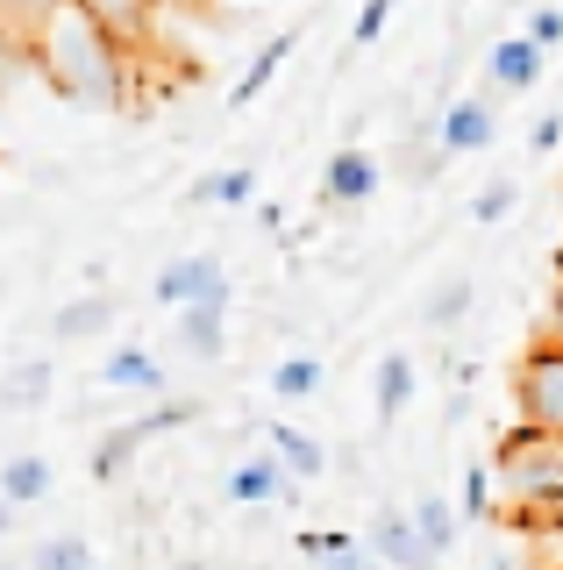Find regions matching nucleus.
Returning a JSON list of instances; mask_svg holds the SVG:
<instances>
[{
  "label": "nucleus",
  "mask_w": 563,
  "mask_h": 570,
  "mask_svg": "<svg viewBox=\"0 0 563 570\" xmlns=\"http://www.w3.org/2000/svg\"><path fill=\"white\" fill-rule=\"evenodd\" d=\"M22 71H37L58 100L93 107V115H121L129 107V58L121 36L100 22L86 0H58L22 43Z\"/></svg>",
  "instance_id": "obj_1"
},
{
  "label": "nucleus",
  "mask_w": 563,
  "mask_h": 570,
  "mask_svg": "<svg viewBox=\"0 0 563 570\" xmlns=\"http://www.w3.org/2000/svg\"><path fill=\"white\" fill-rule=\"evenodd\" d=\"M485 471H492V485H506L500 513H514V521H550L556 485H563V435H556V428L514 421L500 435V450H492Z\"/></svg>",
  "instance_id": "obj_2"
},
{
  "label": "nucleus",
  "mask_w": 563,
  "mask_h": 570,
  "mask_svg": "<svg viewBox=\"0 0 563 570\" xmlns=\"http://www.w3.org/2000/svg\"><path fill=\"white\" fill-rule=\"evenodd\" d=\"M514 400H521L527 428H556L563 435V350H556V335L527 343V356L514 364Z\"/></svg>",
  "instance_id": "obj_3"
},
{
  "label": "nucleus",
  "mask_w": 563,
  "mask_h": 570,
  "mask_svg": "<svg viewBox=\"0 0 563 570\" xmlns=\"http://www.w3.org/2000/svg\"><path fill=\"white\" fill-rule=\"evenodd\" d=\"M492 142H500V100L492 94H464V100H450L443 115H435V129H428V150L443 157H485Z\"/></svg>",
  "instance_id": "obj_4"
},
{
  "label": "nucleus",
  "mask_w": 563,
  "mask_h": 570,
  "mask_svg": "<svg viewBox=\"0 0 563 570\" xmlns=\"http://www.w3.org/2000/svg\"><path fill=\"white\" fill-rule=\"evenodd\" d=\"M150 299H157V307H192V299H215V307H228V299H236V285H228L221 257L192 249V257H171L165 272L150 278Z\"/></svg>",
  "instance_id": "obj_5"
},
{
  "label": "nucleus",
  "mask_w": 563,
  "mask_h": 570,
  "mask_svg": "<svg viewBox=\"0 0 563 570\" xmlns=\"http://www.w3.org/2000/svg\"><path fill=\"white\" fill-rule=\"evenodd\" d=\"M378 186H385V157L364 150V142H343V150L322 165V207H336V214L378 200Z\"/></svg>",
  "instance_id": "obj_6"
},
{
  "label": "nucleus",
  "mask_w": 563,
  "mask_h": 570,
  "mask_svg": "<svg viewBox=\"0 0 563 570\" xmlns=\"http://www.w3.org/2000/svg\"><path fill=\"white\" fill-rule=\"evenodd\" d=\"M542 71H550V50H535L527 36H500V43L485 50V94L492 100H521L542 86Z\"/></svg>",
  "instance_id": "obj_7"
},
{
  "label": "nucleus",
  "mask_w": 563,
  "mask_h": 570,
  "mask_svg": "<svg viewBox=\"0 0 563 570\" xmlns=\"http://www.w3.org/2000/svg\"><path fill=\"white\" fill-rule=\"evenodd\" d=\"M293 492H300V485H293V478L271 463V450L236 456V463L221 471V499H228V507H286Z\"/></svg>",
  "instance_id": "obj_8"
},
{
  "label": "nucleus",
  "mask_w": 563,
  "mask_h": 570,
  "mask_svg": "<svg viewBox=\"0 0 563 570\" xmlns=\"http://www.w3.org/2000/svg\"><path fill=\"white\" fill-rule=\"evenodd\" d=\"M115 321H121V299L108 285H93V293H72L58 314H50V343H108Z\"/></svg>",
  "instance_id": "obj_9"
},
{
  "label": "nucleus",
  "mask_w": 563,
  "mask_h": 570,
  "mask_svg": "<svg viewBox=\"0 0 563 570\" xmlns=\"http://www.w3.org/2000/svg\"><path fill=\"white\" fill-rule=\"evenodd\" d=\"M364 542H372V563H385V570H435L428 542L414 534V521L399 507H378L372 528H364Z\"/></svg>",
  "instance_id": "obj_10"
},
{
  "label": "nucleus",
  "mask_w": 563,
  "mask_h": 570,
  "mask_svg": "<svg viewBox=\"0 0 563 570\" xmlns=\"http://www.w3.org/2000/svg\"><path fill=\"white\" fill-rule=\"evenodd\" d=\"M264 450H271V463L293 478V485H314V478L328 471L322 435H307V428H293V421H264Z\"/></svg>",
  "instance_id": "obj_11"
},
{
  "label": "nucleus",
  "mask_w": 563,
  "mask_h": 570,
  "mask_svg": "<svg viewBox=\"0 0 563 570\" xmlns=\"http://www.w3.org/2000/svg\"><path fill=\"white\" fill-rule=\"evenodd\" d=\"M300 50V29H278V36H264V43L250 50V65H243V79L228 86V107H257L264 94H271V79L286 71V58Z\"/></svg>",
  "instance_id": "obj_12"
},
{
  "label": "nucleus",
  "mask_w": 563,
  "mask_h": 570,
  "mask_svg": "<svg viewBox=\"0 0 563 570\" xmlns=\"http://www.w3.org/2000/svg\"><path fill=\"white\" fill-rule=\"evenodd\" d=\"M58 492V463H50L43 450H22V456H0V499L8 507H43V499Z\"/></svg>",
  "instance_id": "obj_13"
},
{
  "label": "nucleus",
  "mask_w": 563,
  "mask_h": 570,
  "mask_svg": "<svg viewBox=\"0 0 563 570\" xmlns=\"http://www.w3.org/2000/svg\"><path fill=\"white\" fill-rule=\"evenodd\" d=\"M171 314H179V350L192 356V364H221L228 356V307L192 299V307H171Z\"/></svg>",
  "instance_id": "obj_14"
},
{
  "label": "nucleus",
  "mask_w": 563,
  "mask_h": 570,
  "mask_svg": "<svg viewBox=\"0 0 563 570\" xmlns=\"http://www.w3.org/2000/svg\"><path fill=\"white\" fill-rule=\"evenodd\" d=\"M414 385H421V364L407 350H385L378 371H372V406H378V428H393L399 414L414 406Z\"/></svg>",
  "instance_id": "obj_15"
},
{
  "label": "nucleus",
  "mask_w": 563,
  "mask_h": 570,
  "mask_svg": "<svg viewBox=\"0 0 563 570\" xmlns=\"http://www.w3.org/2000/svg\"><path fill=\"white\" fill-rule=\"evenodd\" d=\"M100 385L108 392H165V364H157V350H144V343H115L108 350V364H100Z\"/></svg>",
  "instance_id": "obj_16"
},
{
  "label": "nucleus",
  "mask_w": 563,
  "mask_h": 570,
  "mask_svg": "<svg viewBox=\"0 0 563 570\" xmlns=\"http://www.w3.org/2000/svg\"><path fill=\"white\" fill-rule=\"evenodd\" d=\"M50 392H58V356H22V364H8V379H0V406H8V414H37Z\"/></svg>",
  "instance_id": "obj_17"
},
{
  "label": "nucleus",
  "mask_w": 563,
  "mask_h": 570,
  "mask_svg": "<svg viewBox=\"0 0 563 570\" xmlns=\"http://www.w3.org/2000/svg\"><path fill=\"white\" fill-rule=\"evenodd\" d=\"M407 521H414V534L428 542V557L443 563L456 542H464V521H456V507H450V492H421L414 507H407Z\"/></svg>",
  "instance_id": "obj_18"
},
{
  "label": "nucleus",
  "mask_w": 563,
  "mask_h": 570,
  "mask_svg": "<svg viewBox=\"0 0 563 570\" xmlns=\"http://www.w3.org/2000/svg\"><path fill=\"white\" fill-rule=\"evenodd\" d=\"M136 450H144V435H136L129 421H115L108 435H93V456H86V478H93V485H121V478L136 471Z\"/></svg>",
  "instance_id": "obj_19"
},
{
  "label": "nucleus",
  "mask_w": 563,
  "mask_h": 570,
  "mask_svg": "<svg viewBox=\"0 0 563 570\" xmlns=\"http://www.w3.org/2000/svg\"><path fill=\"white\" fill-rule=\"evenodd\" d=\"M29 570H100V549L86 542V534H72V528H58V534H43V542L29 549Z\"/></svg>",
  "instance_id": "obj_20"
},
{
  "label": "nucleus",
  "mask_w": 563,
  "mask_h": 570,
  "mask_svg": "<svg viewBox=\"0 0 563 570\" xmlns=\"http://www.w3.org/2000/svg\"><path fill=\"white\" fill-rule=\"evenodd\" d=\"M250 200H257V171L250 165H228V171L192 178V207H250Z\"/></svg>",
  "instance_id": "obj_21"
},
{
  "label": "nucleus",
  "mask_w": 563,
  "mask_h": 570,
  "mask_svg": "<svg viewBox=\"0 0 563 570\" xmlns=\"http://www.w3.org/2000/svg\"><path fill=\"white\" fill-rule=\"evenodd\" d=\"M471 299H478V285H471L464 272H450L443 285H435L428 299H421V321L428 328H464V314H471Z\"/></svg>",
  "instance_id": "obj_22"
},
{
  "label": "nucleus",
  "mask_w": 563,
  "mask_h": 570,
  "mask_svg": "<svg viewBox=\"0 0 563 570\" xmlns=\"http://www.w3.org/2000/svg\"><path fill=\"white\" fill-rule=\"evenodd\" d=\"M322 379H328V371H322V356H278V364H271V400H314V392H322Z\"/></svg>",
  "instance_id": "obj_23"
},
{
  "label": "nucleus",
  "mask_w": 563,
  "mask_h": 570,
  "mask_svg": "<svg viewBox=\"0 0 563 570\" xmlns=\"http://www.w3.org/2000/svg\"><path fill=\"white\" fill-rule=\"evenodd\" d=\"M300 549H307L314 563H328V570H378V563L364 557V549L349 542L343 528H307V534H300Z\"/></svg>",
  "instance_id": "obj_24"
},
{
  "label": "nucleus",
  "mask_w": 563,
  "mask_h": 570,
  "mask_svg": "<svg viewBox=\"0 0 563 570\" xmlns=\"http://www.w3.org/2000/svg\"><path fill=\"white\" fill-rule=\"evenodd\" d=\"M200 414H207L200 400H157V406H144V414H136L129 428H136L144 442H157V435H179V428H192Z\"/></svg>",
  "instance_id": "obj_25"
},
{
  "label": "nucleus",
  "mask_w": 563,
  "mask_h": 570,
  "mask_svg": "<svg viewBox=\"0 0 563 570\" xmlns=\"http://www.w3.org/2000/svg\"><path fill=\"white\" fill-rule=\"evenodd\" d=\"M50 8H58V0H0V43L22 58V43L37 36V22H43Z\"/></svg>",
  "instance_id": "obj_26"
},
{
  "label": "nucleus",
  "mask_w": 563,
  "mask_h": 570,
  "mask_svg": "<svg viewBox=\"0 0 563 570\" xmlns=\"http://www.w3.org/2000/svg\"><path fill=\"white\" fill-rule=\"evenodd\" d=\"M514 207H521V186H514V178H485V186H478V200H471V222L492 228V222H506Z\"/></svg>",
  "instance_id": "obj_27"
},
{
  "label": "nucleus",
  "mask_w": 563,
  "mask_h": 570,
  "mask_svg": "<svg viewBox=\"0 0 563 570\" xmlns=\"http://www.w3.org/2000/svg\"><path fill=\"white\" fill-rule=\"evenodd\" d=\"M456 521H492V471L471 463L464 471V499H456Z\"/></svg>",
  "instance_id": "obj_28"
},
{
  "label": "nucleus",
  "mask_w": 563,
  "mask_h": 570,
  "mask_svg": "<svg viewBox=\"0 0 563 570\" xmlns=\"http://www.w3.org/2000/svg\"><path fill=\"white\" fill-rule=\"evenodd\" d=\"M393 14H399V0H364V8H357V29H349V43H357V50H372L378 36L393 29Z\"/></svg>",
  "instance_id": "obj_29"
},
{
  "label": "nucleus",
  "mask_w": 563,
  "mask_h": 570,
  "mask_svg": "<svg viewBox=\"0 0 563 570\" xmlns=\"http://www.w3.org/2000/svg\"><path fill=\"white\" fill-rule=\"evenodd\" d=\"M521 36H527L535 50H556V43H563V8H556V0H542V8L527 14V29H521Z\"/></svg>",
  "instance_id": "obj_30"
},
{
  "label": "nucleus",
  "mask_w": 563,
  "mask_h": 570,
  "mask_svg": "<svg viewBox=\"0 0 563 570\" xmlns=\"http://www.w3.org/2000/svg\"><path fill=\"white\" fill-rule=\"evenodd\" d=\"M86 8H93L100 22H108V29L121 36V29H136V22H144V8H150V0H86Z\"/></svg>",
  "instance_id": "obj_31"
},
{
  "label": "nucleus",
  "mask_w": 563,
  "mask_h": 570,
  "mask_svg": "<svg viewBox=\"0 0 563 570\" xmlns=\"http://www.w3.org/2000/svg\"><path fill=\"white\" fill-rule=\"evenodd\" d=\"M556 142H563V115H535V129H527V150H535V157H556Z\"/></svg>",
  "instance_id": "obj_32"
},
{
  "label": "nucleus",
  "mask_w": 563,
  "mask_h": 570,
  "mask_svg": "<svg viewBox=\"0 0 563 570\" xmlns=\"http://www.w3.org/2000/svg\"><path fill=\"white\" fill-rule=\"evenodd\" d=\"M14 71H22V58L0 43V115H8V86H14Z\"/></svg>",
  "instance_id": "obj_33"
},
{
  "label": "nucleus",
  "mask_w": 563,
  "mask_h": 570,
  "mask_svg": "<svg viewBox=\"0 0 563 570\" xmlns=\"http://www.w3.org/2000/svg\"><path fill=\"white\" fill-rule=\"evenodd\" d=\"M14 528H22V507H8V499H0V542H8Z\"/></svg>",
  "instance_id": "obj_34"
},
{
  "label": "nucleus",
  "mask_w": 563,
  "mask_h": 570,
  "mask_svg": "<svg viewBox=\"0 0 563 570\" xmlns=\"http://www.w3.org/2000/svg\"><path fill=\"white\" fill-rule=\"evenodd\" d=\"M179 570H207V563H179Z\"/></svg>",
  "instance_id": "obj_35"
}]
</instances>
